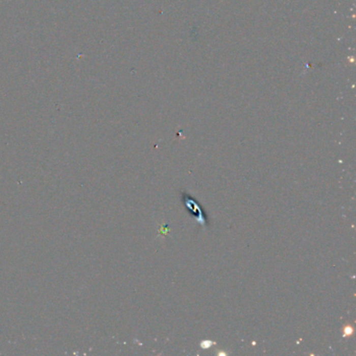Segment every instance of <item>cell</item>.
<instances>
[{"instance_id": "6da1fadb", "label": "cell", "mask_w": 356, "mask_h": 356, "mask_svg": "<svg viewBox=\"0 0 356 356\" xmlns=\"http://www.w3.org/2000/svg\"><path fill=\"white\" fill-rule=\"evenodd\" d=\"M183 201H184V204H185V207L188 209L189 212H191L192 214L191 215H194L195 216V220L196 222L199 223L200 225L202 226H205L207 223V220H206V217L202 211V209L200 208L199 204H196L191 197L185 193H183Z\"/></svg>"}, {"instance_id": "7a4b0ae2", "label": "cell", "mask_w": 356, "mask_h": 356, "mask_svg": "<svg viewBox=\"0 0 356 356\" xmlns=\"http://www.w3.org/2000/svg\"><path fill=\"white\" fill-rule=\"evenodd\" d=\"M352 332H353V330H352L351 327H346V328H345V334H344V336H347V334L350 335V334H352Z\"/></svg>"}]
</instances>
